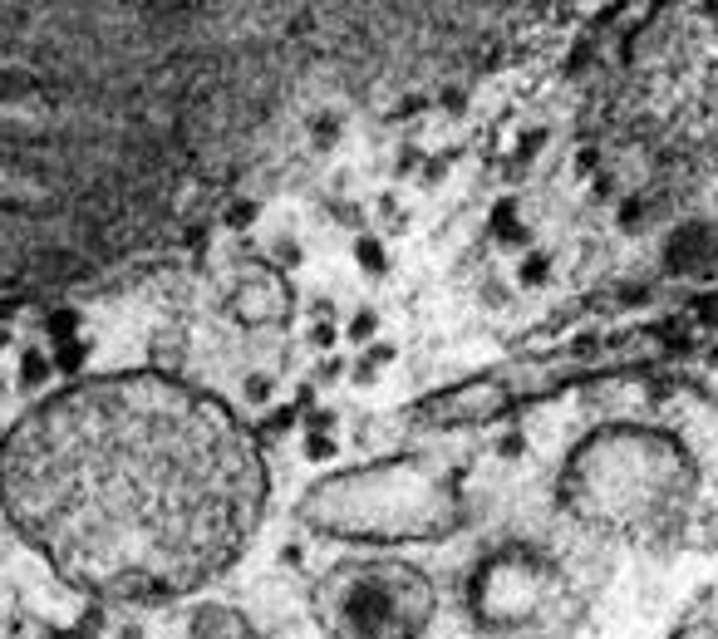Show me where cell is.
I'll return each mask as SVG.
<instances>
[{
	"instance_id": "cell-5",
	"label": "cell",
	"mask_w": 718,
	"mask_h": 639,
	"mask_svg": "<svg viewBox=\"0 0 718 639\" xmlns=\"http://www.w3.org/2000/svg\"><path fill=\"white\" fill-rule=\"evenodd\" d=\"M330 615L345 639H414L433 615V590L409 566H355L330 585Z\"/></svg>"
},
{
	"instance_id": "cell-3",
	"label": "cell",
	"mask_w": 718,
	"mask_h": 639,
	"mask_svg": "<svg viewBox=\"0 0 718 639\" xmlns=\"http://www.w3.org/2000/svg\"><path fill=\"white\" fill-rule=\"evenodd\" d=\"M310 517L330 531L345 536H379V541H399V536H438L453 526V502L448 487L423 472V467H379L364 477H340L330 487L315 492Z\"/></svg>"
},
{
	"instance_id": "cell-2",
	"label": "cell",
	"mask_w": 718,
	"mask_h": 639,
	"mask_svg": "<svg viewBox=\"0 0 718 639\" xmlns=\"http://www.w3.org/2000/svg\"><path fill=\"white\" fill-rule=\"evenodd\" d=\"M689 497L684 453L635 428L596 433L566 467V502L605 531H650L669 522Z\"/></svg>"
},
{
	"instance_id": "cell-6",
	"label": "cell",
	"mask_w": 718,
	"mask_h": 639,
	"mask_svg": "<svg viewBox=\"0 0 718 639\" xmlns=\"http://www.w3.org/2000/svg\"><path fill=\"white\" fill-rule=\"evenodd\" d=\"M674 639H718V600L699 605V610H689V615H684V625L674 630Z\"/></svg>"
},
{
	"instance_id": "cell-1",
	"label": "cell",
	"mask_w": 718,
	"mask_h": 639,
	"mask_svg": "<svg viewBox=\"0 0 718 639\" xmlns=\"http://www.w3.org/2000/svg\"><path fill=\"white\" fill-rule=\"evenodd\" d=\"M256 492L237 428L158 379L84 384L5 448L10 517L69 581L104 595H173L227 566Z\"/></svg>"
},
{
	"instance_id": "cell-4",
	"label": "cell",
	"mask_w": 718,
	"mask_h": 639,
	"mask_svg": "<svg viewBox=\"0 0 718 639\" xmlns=\"http://www.w3.org/2000/svg\"><path fill=\"white\" fill-rule=\"evenodd\" d=\"M473 605L492 635L517 639H556L581 615L566 576L537 551H502L478 571Z\"/></svg>"
}]
</instances>
